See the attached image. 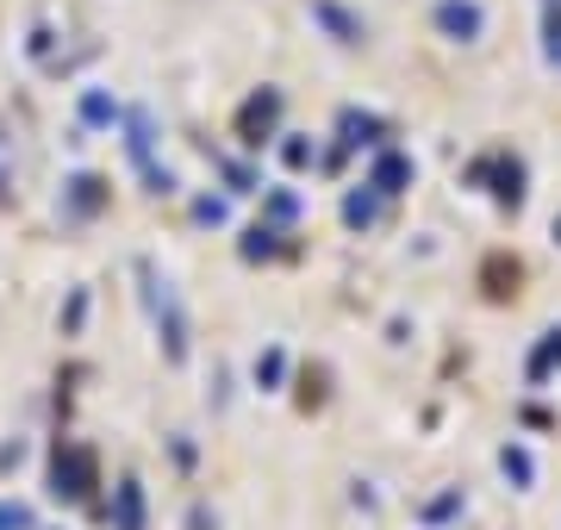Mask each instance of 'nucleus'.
Here are the masks:
<instances>
[{
    "mask_svg": "<svg viewBox=\"0 0 561 530\" xmlns=\"http://www.w3.org/2000/svg\"><path fill=\"white\" fill-rule=\"evenodd\" d=\"M312 13H319V20L331 25V32H337L343 44H350V38H362V25H356V20H343V13H337V7H331V0H319V7H312Z\"/></svg>",
    "mask_w": 561,
    "mask_h": 530,
    "instance_id": "obj_3",
    "label": "nucleus"
},
{
    "mask_svg": "<svg viewBox=\"0 0 561 530\" xmlns=\"http://www.w3.org/2000/svg\"><path fill=\"white\" fill-rule=\"evenodd\" d=\"M437 25H443V32H449V38H461V44H468V38H481V7H474V0H437Z\"/></svg>",
    "mask_w": 561,
    "mask_h": 530,
    "instance_id": "obj_1",
    "label": "nucleus"
},
{
    "mask_svg": "<svg viewBox=\"0 0 561 530\" xmlns=\"http://www.w3.org/2000/svg\"><path fill=\"white\" fill-rule=\"evenodd\" d=\"M119 530H138V487L131 481L119 487Z\"/></svg>",
    "mask_w": 561,
    "mask_h": 530,
    "instance_id": "obj_4",
    "label": "nucleus"
},
{
    "mask_svg": "<svg viewBox=\"0 0 561 530\" xmlns=\"http://www.w3.org/2000/svg\"><path fill=\"white\" fill-rule=\"evenodd\" d=\"M88 474H94L88 449H69V456H57V493H62V499H81V493H88Z\"/></svg>",
    "mask_w": 561,
    "mask_h": 530,
    "instance_id": "obj_2",
    "label": "nucleus"
},
{
    "mask_svg": "<svg viewBox=\"0 0 561 530\" xmlns=\"http://www.w3.org/2000/svg\"><path fill=\"white\" fill-rule=\"evenodd\" d=\"M0 530H32V511L25 506H0Z\"/></svg>",
    "mask_w": 561,
    "mask_h": 530,
    "instance_id": "obj_5",
    "label": "nucleus"
},
{
    "mask_svg": "<svg viewBox=\"0 0 561 530\" xmlns=\"http://www.w3.org/2000/svg\"><path fill=\"white\" fill-rule=\"evenodd\" d=\"M81 113H88V119H113V106H106L101 94H88V101H81Z\"/></svg>",
    "mask_w": 561,
    "mask_h": 530,
    "instance_id": "obj_6",
    "label": "nucleus"
}]
</instances>
